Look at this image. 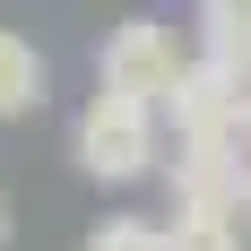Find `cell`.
<instances>
[{"label":"cell","instance_id":"30bf717a","mask_svg":"<svg viewBox=\"0 0 251 251\" xmlns=\"http://www.w3.org/2000/svg\"><path fill=\"white\" fill-rule=\"evenodd\" d=\"M243 226H251V200H243Z\"/></svg>","mask_w":251,"mask_h":251},{"label":"cell","instance_id":"8fae6325","mask_svg":"<svg viewBox=\"0 0 251 251\" xmlns=\"http://www.w3.org/2000/svg\"><path fill=\"white\" fill-rule=\"evenodd\" d=\"M243 61H251V44H243Z\"/></svg>","mask_w":251,"mask_h":251},{"label":"cell","instance_id":"8992f818","mask_svg":"<svg viewBox=\"0 0 251 251\" xmlns=\"http://www.w3.org/2000/svg\"><path fill=\"white\" fill-rule=\"evenodd\" d=\"M165 234H174V251H243V217L234 208H174Z\"/></svg>","mask_w":251,"mask_h":251},{"label":"cell","instance_id":"5b68a950","mask_svg":"<svg viewBox=\"0 0 251 251\" xmlns=\"http://www.w3.org/2000/svg\"><path fill=\"white\" fill-rule=\"evenodd\" d=\"M44 52L26 44V35H9V26H0V122H18V113H35V104H44Z\"/></svg>","mask_w":251,"mask_h":251},{"label":"cell","instance_id":"7c38bea8","mask_svg":"<svg viewBox=\"0 0 251 251\" xmlns=\"http://www.w3.org/2000/svg\"><path fill=\"white\" fill-rule=\"evenodd\" d=\"M243 139H251V130H243Z\"/></svg>","mask_w":251,"mask_h":251},{"label":"cell","instance_id":"6da1fadb","mask_svg":"<svg viewBox=\"0 0 251 251\" xmlns=\"http://www.w3.org/2000/svg\"><path fill=\"white\" fill-rule=\"evenodd\" d=\"M70 156H78V174L87 182H148L156 174V156H165V113L139 96H113V87H96L87 96V113H78L70 130Z\"/></svg>","mask_w":251,"mask_h":251},{"label":"cell","instance_id":"52a82bcc","mask_svg":"<svg viewBox=\"0 0 251 251\" xmlns=\"http://www.w3.org/2000/svg\"><path fill=\"white\" fill-rule=\"evenodd\" d=\"M87 251H174V234H165V217L113 208V217H96V226H87Z\"/></svg>","mask_w":251,"mask_h":251},{"label":"cell","instance_id":"3957f363","mask_svg":"<svg viewBox=\"0 0 251 251\" xmlns=\"http://www.w3.org/2000/svg\"><path fill=\"white\" fill-rule=\"evenodd\" d=\"M174 139H243L251 130V61L243 52H208L174 87Z\"/></svg>","mask_w":251,"mask_h":251},{"label":"cell","instance_id":"7a4b0ae2","mask_svg":"<svg viewBox=\"0 0 251 251\" xmlns=\"http://www.w3.org/2000/svg\"><path fill=\"white\" fill-rule=\"evenodd\" d=\"M182 70H191V52H182L156 18H122L113 35H104V52H96V87H113V96H139V104H156V113L174 104Z\"/></svg>","mask_w":251,"mask_h":251},{"label":"cell","instance_id":"ba28073f","mask_svg":"<svg viewBox=\"0 0 251 251\" xmlns=\"http://www.w3.org/2000/svg\"><path fill=\"white\" fill-rule=\"evenodd\" d=\"M200 26H208V52H243L251 44V0H200Z\"/></svg>","mask_w":251,"mask_h":251},{"label":"cell","instance_id":"277c9868","mask_svg":"<svg viewBox=\"0 0 251 251\" xmlns=\"http://www.w3.org/2000/svg\"><path fill=\"white\" fill-rule=\"evenodd\" d=\"M243 148L251 139H174V165H165L174 208H234V217H243V200H251Z\"/></svg>","mask_w":251,"mask_h":251},{"label":"cell","instance_id":"9c48e42d","mask_svg":"<svg viewBox=\"0 0 251 251\" xmlns=\"http://www.w3.org/2000/svg\"><path fill=\"white\" fill-rule=\"evenodd\" d=\"M0 243H9V200H0Z\"/></svg>","mask_w":251,"mask_h":251}]
</instances>
